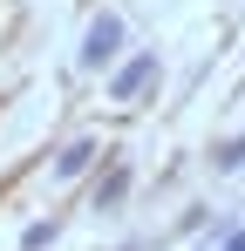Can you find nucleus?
Wrapping results in <instances>:
<instances>
[{
	"label": "nucleus",
	"mask_w": 245,
	"mask_h": 251,
	"mask_svg": "<svg viewBox=\"0 0 245 251\" xmlns=\"http://www.w3.org/2000/svg\"><path fill=\"white\" fill-rule=\"evenodd\" d=\"M116 48H122V21H116V14H95L89 34H82V68H102Z\"/></svg>",
	"instance_id": "obj_1"
},
{
	"label": "nucleus",
	"mask_w": 245,
	"mask_h": 251,
	"mask_svg": "<svg viewBox=\"0 0 245 251\" xmlns=\"http://www.w3.org/2000/svg\"><path fill=\"white\" fill-rule=\"evenodd\" d=\"M21 245H28V251H41V245H55V224H28V231H21Z\"/></svg>",
	"instance_id": "obj_5"
},
{
	"label": "nucleus",
	"mask_w": 245,
	"mask_h": 251,
	"mask_svg": "<svg viewBox=\"0 0 245 251\" xmlns=\"http://www.w3.org/2000/svg\"><path fill=\"white\" fill-rule=\"evenodd\" d=\"M225 251H245V231H232V238H225Z\"/></svg>",
	"instance_id": "obj_7"
},
{
	"label": "nucleus",
	"mask_w": 245,
	"mask_h": 251,
	"mask_svg": "<svg viewBox=\"0 0 245 251\" xmlns=\"http://www.w3.org/2000/svg\"><path fill=\"white\" fill-rule=\"evenodd\" d=\"M150 75H157V54H136V61H129V68H122L116 82H109V95H116V102H129V95H136V88L150 82Z\"/></svg>",
	"instance_id": "obj_2"
},
{
	"label": "nucleus",
	"mask_w": 245,
	"mask_h": 251,
	"mask_svg": "<svg viewBox=\"0 0 245 251\" xmlns=\"http://www.w3.org/2000/svg\"><path fill=\"white\" fill-rule=\"evenodd\" d=\"M122 190H129V170H116V176H109V183H102V190H95V204H116Z\"/></svg>",
	"instance_id": "obj_4"
},
{
	"label": "nucleus",
	"mask_w": 245,
	"mask_h": 251,
	"mask_svg": "<svg viewBox=\"0 0 245 251\" xmlns=\"http://www.w3.org/2000/svg\"><path fill=\"white\" fill-rule=\"evenodd\" d=\"M245 163V143H225V150H218V170H239Z\"/></svg>",
	"instance_id": "obj_6"
},
{
	"label": "nucleus",
	"mask_w": 245,
	"mask_h": 251,
	"mask_svg": "<svg viewBox=\"0 0 245 251\" xmlns=\"http://www.w3.org/2000/svg\"><path fill=\"white\" fill-rule=\"evenodd\" d=\"M89 163H95V143L82 136V143H68V150L55 156V176H82V170H89Z\"/></svg>",
	"instance_id": "obj_3"
}]
</instances>
